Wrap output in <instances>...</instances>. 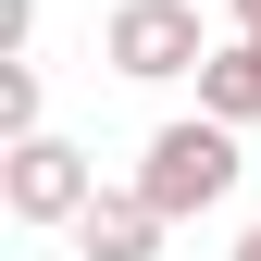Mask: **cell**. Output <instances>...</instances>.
<instances>
[{
    "instance_id": "cell-1",
    "label": "cell",
    "mask_w": 261,
    "mask_h": 261,
    "mask_svg": "<svg viewBox=\"0 0 261 261\" xmlns=\"http://www.w3.org/2000/svg\"><path fill=\"white\" fill-rule=\"evenodd\" d=\"M137 187L162 212H224V187H237V124L224 112H174V124H149V149H137Z\"/></svg>"
},
{
    "instance_id": "cell-2",
    "label": "cell",
    "mask_w": 261,
    "mask_h": 261,
    "mask_svg": "<svg viewBox=\"0 0 261 261\" xmlns=\"http://www.w3.org/2000/svg\"><path fill=\"white\" fill-rule=\"evenodd\" d=\"M100 62H112L124 87H174V75H199V62H212V38H199V0H112Z\"/></svg>"
},
{
    "instance_id": "cell-3",
    "label": "cell",
    "mask_w": 261,
    "mask_h": 261,
    "mask_svg": "<svg viewBox=\"0 0 261 261\" xmlns=\"http://www.w3.org/2000/svg\"><path fill=\"white\" fill-rule=\"evenodd\" d=\"M0 199H13V224H75L87 199H100V162H87L75 137H50V124H38V137L0 149Z\"/></svg>"
},
{
    "instance_id": "cell-4",
    "label": "cell",
    "mask_w": 261,
    "mask_h": 261,
    "mask_svg": "<svg viewBox=\"0 0 261 261\" xmlns=\"http://www.w3.org/2000/svg\"><path fill=\"white\" fill-rule=\"evenodd\" d=\"M162 224H174V212H162L149 187H100V199L75 212V249H87V261H149Z\"/></svg>"
},
{
    "instance_id": "cell-5",
    "label": "cell",
    "mask_w": 261,
    "mask_h": 261,
    "mask_svg": "<svg viewBox=\"0 0 261 261\" xmlns=\"http://www.w3.org/2000/svg\"><path fill=\"white\" fill-rule=\"evenodd\" d=\"M199 112H224V124H261V25L212 38V62H199Z\"/></svg>"
},
{
    "instance_id": "cell-6",
    "label": "cell",
    "mask_w": 261,
    "mask_h": 261,
    "mask_svg": "<svg viewBox=\"0 0 261 261\" xmlns=\"http://www.w3.org/2000/svg\"><path fill=\"white\" fill-rule=\"evenodd\" d=\"M38 112H50V87H38V50H13V62H0V137H38Z\"/></svg>"
},
{
    "instance_id": "cell-7",
    "label": "cell",
    "mask_w": 261,
    "mask_h": 261,
    "mask_svg": "<svg viewBox=\"0 0 261 261\" xmlns=\"http://www.w3.org/2000/svg\"><path fill=\"white\" fill-rule=\"evenodd\" d=\"M13 50H38V0H0V62Z\"/></svg>"
},
{
    "instance_id": "cell-8",
    "label": "cell",
    "mask_w": 261,
    "mask_h": 261,
    "mask_svg": "<svg viewBox=\"0 0 261 261\" xmlns=\"http://www.w3.org/2000/svg\"><path fill=\"white\" fill-rule=\"evenodd\" d=\"M224 261H261V224H249V237H237V249H224Z\"/></svg>"
},
{
    "instance_id": "cell-9",
    "label": "cell",
    "mask_w": 261,
    "mask_h": 261,
    "mask_svg": "<svg viewBox=\"0 0 261 261\" xmlns=\"http://www.w3.org/2000/svg\"><path fill=\"white\" fill-rule=\"evenodd\" d=\"M237 25H261V0H237Z\"/></svg>"
}]
</instances>
